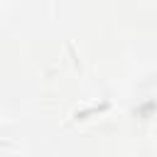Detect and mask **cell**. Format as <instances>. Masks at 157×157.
I'll use <instances>...</instances> for the list:
<instances>
[{
	"label": "cell",
	"mask_w": 157,
	"mask_h": 157,
	"mask_svg": "<svg viewBox=\"0 0 157 157\" xmlns=\"http://www.w3.org/2000/svg\"><path fill=\"white\" fill-rule=\"evenodd\" d=\"M110 108V103H101V105H93V108H86V110H76L74 113V120H86L91 115H98V113H105Z\"/></svg>",
	"instance_id": "1"
}]
</instances>
